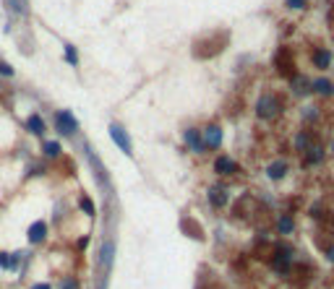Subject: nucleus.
<instances>
[{
    "label": "nucleus",
    "mask_w": 334,
    "mask_h": 289,
    "mask_svg": "<svg viewBox=\"0 0 334 289\" xmlns=\"http://www.w3.org/2000/svg\"><path fill=\"white\" fill-rule=\"evenodd\" d=\"M32 289H52V286H50V284H44V281H39V284H34Z\"/></svg>",
    "instance_id": "obj_29"
},
{
    "label": "nucleus",
    "mask_w": 334,
    "mask_h": 289,
    "mask_svg": "<svg viewBox=\"0 0 334 289\" xmlns=\"http://www.w3.org/2000/svg\"><path fill=\"white\" fill-rule=\"evenodd\" d=\"M293 89H295V94H306V91H311V84L303 79V76H295V79H293Z\"/></svg>",
    "instance_id": "obj_19"
},
{
    "label": "nucleus",
    "mask_w": 334,
    "mask_h": 289,
    "mask_svg": "<svg viewBox=\"0 0 334 289\" xmlns=\"http://www.w3.org/2000/svg\"><path fill=\"white\" fill-rule=\"evenodd\" d=\"M60 289H79V281H76L73 276H66L63 281H60Z\"/></svg>",
    "instance_id": "obj_25"
},
{
    "label": "nucleus",
    "mask_w": 334,
    "mask_h": 289,
    "mask_svg": "<svg viewBox=\"0 0 334 289\" xmlns=\"http://www.w3.org/2000/svg\"><path fill=\"white\" fill-rule=\"evenodd\" d=\"M219 143H222V128H219L217 123L206 125V130H204V146H209V149H219Z\"/></svg>",
    "instance_id": "obj_8"
},
{
    "label": "nucleus",
    "mask_w": 334,
    "mask_h": 289,
    "mask_svg": "<svg viewBox=\"0 0 334 289\" xmlns=\"http://www.w3.org/2000/svg\"><path fill=\"white\" fill-rule=\"evenodd\" d=\"M8 6L13 11V16H21V13H26V0H8Z\"/></svg>",
    "instance_id": "obj_23"
},
{
    "label": "nucleus",
    "mask_w": 334,
    "mask_h": 289,
    "mask_svg": "<svg viewBox=\"0 0 334 289\" xmlns=\"http://www.w3.org/2000/svg\"><path fill=\"white\" fill-rule=\"evenodd\" d=\"M277 230H280V235H290L293 230H295V222H293V216H280L277 219Z\"/></svg>",
    "instance_id": "obj_17"
},
{
    "label": "nucleus",
    "mask_w": 334,
    "mask_h": 289,
    "mask_svg": "<svg viewBox=\"0 0 334 289\" xmlns=\"http://www.w3.org/2000/svg\"><path fill=\"white\" fill-rule=\"evenodd\" d=\"M321 227H324V232L329 237H334V214H324L321 216Z\"/></svg>",
    "instance_id": "obj_22"
},
{
    "label": "nucleus",
    "mask_w": 334,
    "mask_h": 289,
    "mask_svg": "<svg viewBox=\"0 0 334 289\" xmlns=\"http://www.w3.org/2000/svg\"><path fill=\"white\" fill-rule=\"evenodd\" d=\"M324 159V146H311L308 151H306V162L308 164H318Z\"/></svg>",
    "instance_id": "obj_18"
},
{
    "label": "nucleus",
    "mask_w": 334,
    "mask_h": 289,
    "mask_svg": "<svg viewBox=\"0 0 334 289\" xmlns=\"http://www.w3.org/2000/svg\"><path fill=\"white\" fill-rule=\"evenodd\" d=\"M313 266L311 263H293V268L287 271V279H290V284L293 286H308L311 284V279H313Z\"/></svg>",
    "instance_id": "obj_4"
},
{
    "label": "nucleus",
    "mask_w": 334,
    "mask_h": 289,
    "mask_svg": "<svg viewBox=\"0 0 334 289\" xmlns=\"http://www.w3.org/2000/svg\"><path fill=\"white\" fill-rule=\"evenodd\" d=\"M180 227H183V232H186V235H191V237H196V240H201V237H204L201 227L196 224L193 219H183V224H180Z\"/></svg>",
    "instance_id": "obj_14"
},
{
    "label": "nucleus",
    "mask_w": 334,
    "mask_h": 289,
    "mask_svg": "<svg viewBox=\"0 0 334 289\" xmlns=\"http://www.w3.org/2000/svg\"><path fill=\"white\" fill-rule=\"evenodd\" d=\"M274 68H277V73L282 76V79H295L298 76V65H295V55L287 50V47H282L277 55H274Z\"/></svg>",
    "instance_id": "obj_2"
},
{
    "label": "nucleus",
    "mask_w": 334,
    "mask_h": 289,
    "mask_svg": "<svg viewBox=\"0 0 334 289\" xmlns=\"http://www.w3.org/2000/svg\"><path fill=\"white\" fill-rule=\"evenodd\" d=\"M0 76H6V79H13V68L6 63V60H0Z\"/></svg>",
    "instance_id": "obj_26"
},
{
    "label": "nucleus",
    "mask_w": 334,
    "mask_h": 289,
    "mask_svg": "<svg viewBox=\"0 0 334 289\" xmlns=\"http://www.w3.org/2000/svg\"><path fill=\"white\" fill-rule=\"evenodd\" d=\"M329 63H331V52L329 50H313V65L316 68H329Z\"/></svg>",
    "instance_id": "obj_13"
},
{
    "label": "nucleus",
    "mask_w": 334,
    "mask_h": 289,
    "mask_svg": "<svg viewBox=\"0 0 334 289\" xmlns=\"http://www.w3.org/2000/svg\"><path fill=\"white\" fill-rule=\"evenodd\" d=\"M209 201H211V206L222 208L227 201H230V195H227V190H225L222 185H211V188H209Z\"/></svg>",
    "instance_id": "obj_10"
},
{
    "label": "nucleus",
    "mask_w": 334,
    "mask_h": 289,
    "mask_svg": "<svg viewBox=\"0 0 334 289\" xmlns=\"http://www.w3.org/2000/svg\"><path fill=\"white\" fill-rule=\"evenodd\" d=\"M79 206H81V211H86V216H94L97 211H94V203H92V198L89 195H81L79 198Z\"/></svg>",
    "instance_id": "obj_21"
},
{
    "label": "nucleus",
    "mask_w": 334,
    "mask_h": 289,
    "mask_svg": "<svg viewBox=\"0 0 334 289\" xmlns=\"http://www.w3.org/2000/svg\"><path fill=\"white\" fill-rule=\"evenodd\" d=\"M110 135H113V141L118 143L120 151H126V157H133V146H131V138H128V133L120 128V125H110Z\"/></svg>",
    "instance_id": "obj_6"
},
{
    "label": "nucleus",
    "mask_w": 334,
    "mask_h": 289,
    "mask_svg": "<svg viewBox=\"0 0 334 289\" xmlns=\"http://www.w3.org/2000/svg\"><path fill=\"white\" fill-rule=\"evenodd\" d=\"M311 89H313V91H318V94H326V97H331V94H334V84H331V81H326V79L313 81V84H311Z\"/></svg>",
    "instance_id": "obj_15"
},
{
    "label": "nucleus",
    "mask_w": 334,
    "mask_h": 289,
    "mask_svg": "<svg viewBox=\"0 0 334 289\" xmlns=\"http://www.w3.org/2000/svg\"><path fill=\"white\" fill-rule=\"evenodd\" d=\"M214 172L217 175H235L238 172V164L230 157H219V159H214Z\"/></svg>",
    "instance_id": "obj_9"
},
{
    "label": "nucleus",
    "mask_w": 334,
    "mask_h": 289,
    "mask_svg": "<svg viewBox=\"0 0 334 289\" xmlns=\"http://www.w3.org/2000/svg\"><path fill=\"white\" fill-rule=\"evenodd\" d=\"M0 268L11 271V253H0Z\"/></svg>",
    "instance_id": "obj_27"
},
{
    "label": "nucleus",
    "mask_w": 334,
    "mask_h": 289,
    "mask_svg": "<svg viewBox=\"0 0 334 289\" xmlns=\"http://www.w3.org/2000/svg\"><path fill=\"white\" fill-rule=\"evenodd\" d=\"M42 151H44V157L55 159V157H60V143L58 141H47V143L42 146Z\"/></svg>",
    "instance_id": "obj_20"
},
{
    "label": "nucleus",
    "mask_w": 334,
    "mask_h": 289,
    "mask_svg": "<svg viewBox=\"0 0 334 289\" xmlns=\"http://www.w3.org/2000/svg\"><path fill=\"white\" fill-rule=\"evenodd\" d=\"M29 242L32 245H39V242H44V237H47V222H32V227H29V232H26Z\"/></svg>",
    "instance_id": "obj_7"
},
{
    "label": "nucleus",
    "mask_w": 334,
    "mask_h": 289,
    "mask_svg": "<svg viewBox=\"0 0 334 289\" xmlns=\"http://www.w3.org/2000/svg\"><path fill=\"white\" fill-rule=\"evenodd\" d=\"M186 143H188L193 151H204V149H206L204 141H201V133H199V130H193V128L186 130Z\"/></svg>",
    "instance_id": "obj_12"
},
{
    "label": "nucleus",
    "mask_w": 334,
    "mask_h": 289,
    "mask_svg": "<svg viewBox=\"0 0 334 289\" xmlns=\"http://www.w3.org/2000/svg\"><path fill=\"white\" fill-rule=\"evenodd\" d=\"M287 8H306V0H287Z\"/></svg>",
    "instance_id": "obj_28"
},
{
    "label": "nucleus",
    "mask_w": 334,
    "mask_h": 289,
    "mask_svg": "<svg viewBox=\"0 0 334 289\" xmlns=\"http://www.w3.org/2000/svg\"><path fill=\"white\" fill-rule=\"evenodd\" d=\"M55 128H58L60 135H73L76 130H79V123H76V117H73L68 110H63V112H58V123H55Z\"/></svg>",
    "instance_id": "obj_5"
},
{
    "label": "nucleus",
    "mask_w": 334,
    "mask_h": 289,
    "mask_svg": "<svg viewBox=\"0 0 334 289\" xmlns=\"http://www.w3.org/2000/svg\"><path fill=\"white\" fill-rule=\"evenodd\" d=\"M331 151H334V141H331Z\"/></svg>",
    "instance_id": "obj_31"
},
{
    "label": "nucleus",
    "mask_w": 334,
    "mask_h": 289,
    "mask_svg": "<svg viewBox=\"0 0 334 289\" xmlns=\"http://www.w3.org/2000/svg\"><path fill=\"white\" fill-rule=\"evenodd\" d=\"M86 245H89V237H81V240H79V248H81V250H84V248H86Z\"/></svg>",
    "instance_id": "obj_30"
},
{
    "label": "nucleus",
    "mask_w": 334,
    "mask_h": 289,
    "mask_svg": "<svg viewBox=\"0 0 334 289\" xmlns=\"http://www.w3.org/2000/svg\"><path fill=\"white\" fill-rule=\"evenodd\" d=\"M227 32H219V34H214V37H204V39H199L193 44V55L196 57H214V55H219L222 50H225V44H227Z\"/></svg>",
    "instance_id": "obj_1"
},
{
    "label": "nucleus",
    "mask_w": 334,
    "mask_h": 289,
    "mask_svg": "<svg viewBox=\"0 0 334 289\" xmlns=\"http://www.w3.org/2000/svg\"><path fill=\"white\" fill-rule=\"evenodd\" d=\"M266 175H269V180H282V177L287 175V164H285L282 159L271 162V164H269V170H266Z\"/></svg>",
    "instance_id": "obj_11"
},
{
    "label": "nucleus",
    "mask_w": 334,
    "mask_h": 289,
    "mask_svg": "<svg viewBox=\"0 0 334 289\" xmlns=\"http://www.w3.org/2000/svg\"><path fill=\"white\" fill-rule=\"evenodd\" d=\"M280 112H282V99L277 94H264L259 104H256V115L261 120H274L280 117Z\"/></svg>",
    "instance_id": "obj_3"
},
{
    "label": "nucleus",
    "mask_w": 334,
    "mask_h": 289,
    "mask_svg": "<svg viewBox=\"0 0 334 289\" xmlns=\"http://www.w3.org/2000/svg\"><path fill=\"white\" fill-rule=\"evenodd\" d=\"M26 128L32 130L34 135H39V138H42V135H44V120H42L39 115H32V117H29V123H26Z\"/></svg>",
    "instance_id": "obj_16"
},
{
    "label": "nucleus",
    "mask_w": 334,
    "mask_h": 289,
    "mask_svg": "<svg viewBox=\"0 0 334 289\" xmlns=\"http://www.w3.org/2000/svg\"><path fill=\"white\" fill-rule=\"evenodd\" d=\"M66 60L71 65H79V52H76L73 44H66Z\"/></svg>",
    "instance_id": "obj_24"
}]
</instances>
